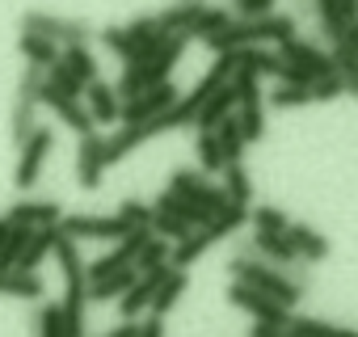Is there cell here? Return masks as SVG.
I'll list each match as a JSON object with an SVG mask.
<instances>
[{"label":"cell","instance_id":"5b68a950","mask_svg":"<svg viewBox=\"0 0 358 337\" xmlns=\"http://www.w3.org/2000/svg\"><path fill=\"white\" fill-rule=\"evenodd\" d=\"M59 236H68L72 245L76 241H101V245H114L127 236V228L114 220V215H80V211H64L59 215Z\"/></svg>","mask_w":358,"mask_h":337},{"label":"cell","instance_id":"6da1fadb","mask_svg":"<svg viewBox=\"0 0 358 337\" xmlns=\"http://www.w3.org/2000/svg\"><path fill=\"white\" fill-rule=\"evenodd\" d=\"M287 38H295V17L270 13V17H257V22H232L228 30H220L215 38H207V47L215 55H224V51H249V47L287 43Z\"/></svg>","mask_w":358,"mask_h":337},{"label":"cell","instance_id":"4fadbf2b","mask_svg":"<svg viewBox=\"0 0 358 337\" xmlns=\"http://www.w3.org/2000/svg\"><path fill=\"white\" fill-rule=\"evenodd\" d=\"M173 274V266H156V270H148V274H139L131 287H127V295L118 299V312H122V320H139L143 312H148V303H152V295H156V287L164 282Z\"/></svg>","mask_w":358,"mask_h":337},{"label":"cell","instance_id":"9a60e30c","mask_svg":"<svg viewBox=\"0 0 358 337\" xmlns=\"http://www.w3.org/2000/svg\"><path fill=\"white\" fill-rule=\"evenodd\" d=\"M38 106L55 110V118H59L68 131H76V135H89V131H93V118L85 114V106H80V101H68V97H59V93H51L47 85L38 89Z\"/></svg>","mask_w":358,"mask_h":337},{"label":"cell","instance_id":"83f0119b","mask_svg":"<svg viewBox=\"0 0 358 337\" xmlns=\"http://www.w3.org/2000/svg\"><path fill=\"white\" fill-rule=\"evenodd\" d=\"M143 139H152L148 122H143V127H118V135H114V139H106V164H114V160L131 156Z\"/></svg>","mask_w":358,"mask_h":337},{"label":"cell","instance_id":"4316f807","mask_svg":"<svg viewBox=\"0 0 358 337\" xmlns=\"http://www.w3.org/2000/svg\"><path fill=\"white\" fill-rule=\"evenodd\" d=\"M232 26V13L228 9H215V5H203V13L194 17V26H190V34H186V43L190 38H199V43H207V38H215L220 30H228Z\"/></svg>","mask_w":358,"mask_h":337},{"label":"cell","instance_id":"8fae6325","mask_svg":"<svg viewBox=\"0 0 358 337\" xmlns=\"http://www.w3.org/2000/svg\"><path fill=\"white\" fill-rule=\"evenodd\" d=\"M101 173H106V139L97 131H89L76 143V182H80V190H97Z\"/></svg>","mask_w":358,"mask_h":337},{"label":"cell","instance_id":"e575fe53","mask_svg":"<svg viewBox=\"0 0 358 337\" xmlns=\"http://www.w3.org/2000/svg\"><path fill=\"white\" fill-rule=\"evenodd\" d=\"M114 220H118L127 232H131V228H148V224H152V207L139 203V199H122V207H118Z\"/></svg>","mask_w":358,"mask_h":337},{"label":"cell","instance_id":"ffe728a7","mask_svg":"<svg viewBox=\"0 0 358 337\" xmlns=\"http://www.w3.org/2000/svg\"><path fill=\"white\" fill-rule=\"evenodd\" d=\"M135 278H139L135 270H114V274H106V278L89 282V287H85V299H89V303H110V299H122V295H127V287H131Z\"/></svg>","mask_w":358,"mask_h":337},{"label":"cell","instance_id":"7402d4cb","mask_svg":"<svg viewBox=\"0 0 358 337\" xmlns=\"http://www.w3.org/2000/svg\"><path fill=\"white\" fill-rule=\"evenodd\" d=\"M211 245H215V241H211L207 232H190L186 241L169 245V266H173V270H190V266H194V261L211 249Z\"/></svg>","mask_w":358,"mask_h":337},{"label":"cell","instance_id":"4dcf8cb0","mask_svg":"<svg viewBox=\"0 0 358 337\" xmlns=\"http://www.w3.org/2000/svg\"><path fill=\"white\" fill-rule=\"evenodd\" d=\"M236 68H245V72H253L262 80V76H278L282 72V59L270 47H249V51H241V64Z\"/></svg>","mask_w":358,"mask_h":337},{"label":"cell","instance_id":"3957f363","mask_svg":"<svg viewBox=\"0 0 358 337\" xmlns=\"http://www.w3.org/2000/svg\"><path fill=\"white\" fill-rule=\"evenodd\" d=\"M22 34H34L51 47H89V22L85 17H59V13H43V9L22 13Z\"/></svg>","mask_w":358,"mask_h":337},{"label":"cell","instance_id":"e0dca14e","mask_svg":"<svg viewBox=\"0 0 358 337\" xmlns=\"http://www.w3.org/2000/svg\"><path fill=\"white\" fill-rule=\"evenodd\" d=\"M85 97H89V101H80V106H85V114L93 118V127L118 122V97H114V85L93 80V85H85Z\"/></svg>","mask_w":358,"mask_h":337},{"label":"cell","instance_id":"60d3db41","mask_svg":"<svg viewBox=\"0 0 358 337\" xmlns=\"http://www.w3.org/2000/svg\"><path fill=\"white\" fill-rule=\"evenodd\" d=\"M135 337H164V320L160 316H143L139 329H135Z\"/></svg>","mask_w":358,"mask_h":337},{"label":"cell","instance_id":"f35d334b","mask_svg":"<svg viewBox=\"0 0 358 337\" xmlns=\"http://www.w3.org/2000/svg\"><path fill=\"white\" fill-rule=\"evenodd\" d=\"M38 337H64L59 303H43V308H38Z\"/></svg>","mask_w":358,"mask_h":337},{"label":"cell","instance_id":"484cf974","mask_svg":"<svg viewBox=\"0 0 358 337\" xmlns=\"http://www.w3.org/2000/svg\"><path fill=\"white\" fill-rule=\"evenodd\" d=\"M0 295H13V299H43V295H47V282H43L38 274H17V270H9V274H0Z\"/></svg>","mask_w":358,"mask_h":337},{"label":"cell","instance_id":"7bdbcfd3","mask_svg":"<svg viewBox=\"0 0 358 337\" xmlns=\"http://www.w3.org/2000/svg\"><path fill=\"white\" fill-rule=\"evenodd\" d=\"M9 228H13V224H9L5 215H0V245H5V236H9Z\"/></svg>","mask_w":358,"mask_h":337},{"label":"cell","instance_id":"9c48e42d","mask_svg":"<svg viewBox=\"0 0 358 337\" xmlns=\"http://www.w3.org/2000/svg\"><path fill=\"white\" fill-rule=\"evenodd\" d=\"M282 64H295V68H303L312 80H324V76H333V64H329V51L324 47H316V43H308V38H287V43H278V51H274Z\"/></svg>","mask_w":358,"mask_h":337},{"label":"cell","instance_id":"836d02e7","mask_svg":"<svg viewBox=\"0 0 358 337\" xmlns=\"http://www.w3.org/2000/svg\"><path fill=\"white\" fill-rule=\"evenodd\" d=\"M249 220H253V232H270V236H282L287 224H291L278 207H257V211L249 207Z\"/></svg>","mask_w":358,"mask_h":337},{"label":"cell","instance_id":"d590c367","mask_svg":"<svg viewBox=\"0 0 358 337\" xmlns=\"http://www.w3.org/2000/svg\"><path fill=\"white\" fill-rule=\"evenodd\" d=\"M199 164H203V173H224V156L211 131H199Z\"/></svg>","mask_w":358,"mask_h":337},{"label":"cell","instance_id":"8d00e7d4","mask_svg":"<svg viewBox=\"0 0 358 337\" xmlns=\"http://www.w3.org/2000/svg\"><path fill=\"white\" fill-rule=\"evenodd\" d=\"M312 97H308V89H291V85H278L274 93H270V106L274 110H299V106H308Z\"/></svg>","mask_w":358,"mask_h":337},{"label":"cell","instance_id":"d6a6232c","mask_svg":"<svg viewBox=\"0 0 358 337\" xmlns=\"http://www.w3.org/2000/svg\"><path fill=\"white\" fill-rule=\"evenodd\" d=\"M156 266H169V245H164V241H156V236H148L131 270H135V274H148V270H156Z\"/></svg>","mask_w":358,"mask_h":337},{"label":"cell","instance_id":"603a6c76","mask_svg":"<svg viewBox=\"0 0 358 337\" xmlns=\"http://www.w3.org/2000/svg\"><path fill=\"white\" fill-rule=\"evenodd\" d=\"M224 199L236 203V207H249L253 203V182H249V168L245 164H224Z\"/></svg>","mask_w":358,"mask_h":337},{"label":"cell","instance_id":"1f68e13d","mask_svg":"<svg viewBox=\"0 0 358 337\" xmlns=\"http://www.w3.org/2000/svg\"><path fill=\"white\" fill-rule=\"evenodd\" d=\"M34 101H13V118H9V139L17 143V152H22V143L38 131V122H34Z\"/></svg>","mask_w":358,"mask_h":337},{"label":"cell","instance_id":"74e56055","mask_svg":"<svg viewBox=\"0 0 358 337\" xmlns=\"http://www.w3.org/2000/svg\"><path fill=\"white\" fill-rule=\"evenodd\" d=\"M232 22H257V17H270L274 13V0H236L232 5Z\"/></svg>","mask_w":358,"mask_h":337},{"label":"cell","instance_id":"b9f144b4","mask_svg":"<svg viewBox=\"0 0 358 337\" xmlns=\"http://www.w3.org/2000/svg\"><path fill=\"white\" fill-rule=\"evenodd\" d=\"M287 329H274V324H257L253 320V329H249V337H282Z\"/></svg>","mask_w":358,"mask_h":337},{"label":"cell","instance_id":"52a82bcc","mask_svg":"<svg viewBox=\"0 0 358 337\" xmlns=\"http://www.w3.org/2000/svg\"><path fill=\"white\" fill-rule=\"evenodd\" d=\"M148 38H160V30H156V17H152V13H143V17L127 22V26H106V30H101L106 51H110V55H118V59H122V68L131 64V55H135Z\"/></svg>","mask_w":358,"mask_h":337},{"label":"cell","instance_id":"277c9868","mask_svg":"<svg viewBox=\"0 0 358 337\" xmlns=\"http://www.w3.org/2000/svg\"><path fill=\"white\" fill-rule=\"evenodd\" d=\"M169 194L173 199H186L190 207H199L203 215H215L228 199L220 186H211L203 173H194V168H173V178H169Z\"/></svg>","mask_w":358,"mask_h":337},{"label":"cell","instance_id":"7a4b0ae2","mask_svg":"<svg viewBox=\"0 0 358 337\" xmlns=\"http://www.w3.org/2000/svg\"><path fill=\"white\" fill-rule=\"evenodd\" d=\"M228 274H232V282H245V287H253L257 295H266V299H274L278 308H295L308 291L303 287H295V282H287L278 270H270V266H262L257 257H232L228 261Z\"/></svg>","mask_w":358,"mask_h":337},{"label":"cell","instance_id":"30bf717a","mask_svg":"<svg viewBox=\"0 0 358 337\" xmlns=\"http://www.w3.org/2000/svg\"><path fill=\"white\" fill-rule=\"evenodd\" d=\"M228 299L236 303V308H245L257 324H274V329H287V320H291V312L287 308H278L274 299H266V295H257L253 287H245V282H228Z\"/></svg>","mask_w":358,"mask_h":337},{"label":"cell","instance_id":"5bb4252c","mask_svg":"<svg viewBox=\"0 0 358 337\" xmlns=\"http://www.w3.org/2000/svg\"><path fill=\"white\" fill-rule=\"evenodd\" d=\"M312 9H316L320 34H324L329 43H341V38L358 26V5H354V0H320V5H312Z\"/></svg>","mask_w":358,"mask_h":337},{"label":"cell","instance_id":"d4e9b609","mask_svg":"<svg viewBox=\"0 0 358 337\" xmlns=\"http://www.w3.org/2000/svg\"><path fill=\"white\" fill-rule=\"evenodd\" d=\"M249 224V207H236V203H224L215 215H211V224L203 228L211 241H220V236H232V232H241Z\"/></svg>","mask_w":358,"mask_h":337},{"label":"cell","instance_id":"ee69618b","mask_svg":"<svg viewBox=\"0 0 358 337\" xmlns=\"http://www.w3.org/2000/svg\"><path fill=\"white\" fill-rule=\"evenodd\" d=\"M282 337H299V333H291V329H287V333H282Z\"/></svg>","mask_w":358,"mask_h":337},{"label":"cell","instance_id":"8992f818","mask_svg":"<svg viewBox=\"0 0 358 337\" xmlns=\"http://www.w3.org/2000/svg\"><path fill=\"white\" fill-rule=\"evenodd\" d=\"M177 97H182V93H177L173 80H164V85H156V89H143L139 97H131V101L118 106V122H122V127H143V122L160 118Z\"/></svg>","mask_w":358,"mask_h":337},{"label":"cell","instance_id":"ab89813d","mask_svg":"<svg viewBox=\"0 0 358 337\" xmlns=\"http://www.w3.org/2000/svg\"><path fill=\"white\" fill-rule=\"evenodd\" d=\"M341 93H345V89H341V80H337V76H324V80H316V85L308 89V97H312V101H333V97H341Z\"/></svg>","mask_w":358,"mask_h":337},{"label":"cell","instance_id":"f1b7e54d","mask_svg":"<svg viewBox=\"0 0 358 337\" xmlns=\"http://www.w3.org/2000/svg\"><path fill=\"white\" fill-rule=\"evenodd\" d=\"M211 135H215V143H220V156H224V164H241V156H245V148H249V143L241 139V127H236V118L228 114V118H224V122H220Z\"/></svg>","mask_w":358,"mask_h":337},{"label":"cell","instance_id":"f546056e","mask_svg":"<svg viewBox=\"0 0 358 337\" xmlns=\"http://www.w3.org/2000/svg\"><path fill=\"white\" fill-rule=\"evenodd\" d=\"M287 329L299 333V337H358L354 329H341V324H329V320H316V316H299V312H291Z\"/></svg>","mask_w":358,"mask_h":337},{"label":"cell","instance_id":"ac0fdd59","mask_svg":"<svg viewBox=\"0 0 358 337\" xmlns=\"http://www.w3.org/2000/svg\"><path fill=\"white\" fill-rule=\"evenodd\" d=\"M228 114H236V93H232V85H220V89L203 101V110L194 114V122H199V131H215Z\"/></svg>","mask_w":358,"mask_h":337},{"label":"cell","instance_id":"ba28073f","mask_svg":"<svg viewBox=\"0 0 358 337\" xmlns=\"http://www.w3.org/2000/svg\"><path fill=\"white\" fill-rule=\"evenodd\" d=\"M51 131L47 127H38L26 143H22V152H17V168H13V182H17V190H30L34 182H38V173H43V164H47V152H51Z\"/></svg>","mask_w":358,"mask_h":337},{"label":"cell","instance_id":"cb8c5ba5","mask_svg":"<svg viewBox=\"0 0 358 337\" xmlns=\"http://www.w3.org/2000/svg\"><path fill=\"white\" fill-rule=\"evenodd\" d=\"M17 51H22L26 68H38V72H47V68L59 64V47H51V43H43V38H34V34H22V38H17Z\"/></svg>","mask_w":358,"mask_h":337},{"label":"cell","instance_id":"44dd1931","mask_svg":"<svg viewBox=\"0 0 358 337\" xmlns=\"http://www.w3.org/2000/svg\"><path fill=\"white\" fill-rule=\"evenodd\" d=\"M186 287H190L186 270H173V274L156 287V295H152V303H148V316H160V320H164V312H173V303L186 295Z\"/></svg>","mask_w":358,"mask_h":337},{"label":"cell","instance_id":"d6986e66","mask_svg":"<svg viewBox=\"0 0 358 337\" xmlns=\"http://www.w3.org/2000/svg\"><path fill=\"white\" fill-rule=\"evenodd\" d=\"M59 64L72 72V80L85 89V85H93V80H101V72H97V55L89 51V47H64L59 51Z\"/></svg>","mask_w":358,"mask_h":337},{"label":"cell","instance_id":"2e32d148","mask_svg":"<svg viewBox=\"0 0 358 337\" xmlns=\"http://www.w3.org/2000/svg\"><path fill=\"white\" fill-rule=\"evenodd\" d=\"M282 236L291 241V249H295V257H299L303 266H316V261L329 257V241H324L316 228H308V224H287Z\"/></svg>","mask_w":358,"mask_h":337},{"label":"cell","instance_id":"7c38bea8","mask_svg":"<svg viewBox=\"0 0 358 337\" xmlns=\"http://www.w3.org/2000/svg\"><path fill=\"white\" fill-rule=\"evenodd\" d=\"M59 215H64V207L55 203V199H17L9 211H5V220L13 224V228H55L59 224Z\"/></svg>","mask_w":358,"mask_h":337}]
</instances>
